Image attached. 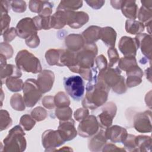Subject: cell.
<instances>
[{
  "label": "cell",
  "mask_w": 152,
  "mask_h": 152,
  "mask_svg": "<svg viewBox=\"0 0 152 152\" xmlns=\"http://www.w3.org/2000/svg\"><path fill=\"white\" fill-rule=\"evenodd\" d=\"M64 86L66 93L75 100H80L84 92V82L78 75L64 78Z\"/></svg>",
  "instance_id": "cell-1"
},
{
  "label": "cell",
  "mask_w": 152,
  "mask_h": 152,
  "mask_svg": "<svg viewBox=\"0 0 152 152\" xmlns=\"http://www.w3.org/2000/svg\"><path fill=\"white\" fill-rule=\"evenodd\" d=\"M24 88H23V93H24V99L26 102V104L28 107H31L35 104V103L39 100L41 97L42 93L40 90L37 85V83H36L34 84L32 91L30 90V88L27 81L25 82Z\"/></svg>",
  "instance_id": "cell-2"
},
{
  "label": "cell",
  "mask_w": 152,
  "mask_h": 152,
  "mask_svg": "<svg viewBox=\"0 0 152 152\" xmlns=\"http://www.w3.org/2000/svg\"><path fill=\"white\" fill-rule=\"evenodd\" d=\"M124 5L122 8L123 14L128 18H134L136 17L137 5L135 2L132 1H123Z\"/></svg>",
  "instance_id": "cell-3"
},
{
  "label": "cell",
  "mask_w": 152,
  "mask_h": 152,
  "mask_svg": "<svg viewBox=\"0 0 152 152\" xmlns=\"http://www.w3.org/2000/svg\"><path fill=\"white\" fill-rule=\"evenodd\" d=\"M7 87L12 91H20L22 87L23 81L21 80H17L15 78H8L6 81Z\"/></svg>",
  "instance_id": "cell-4"
},
{
  "label": "cell",
  "mask_w": 152,
  "mask_h": 152,
  "mask_svg": "<svg viewBox=\"0 0 152 152\" xmlns=\"http://www.w3.org/2000/svg\"><path fill=\"white\" fill-rule=\"evenodd\" d=\"M12 8L14 11L21 12L26 10V5L24 1H14L11 2Z\"/></svg>",
  "instance_id": "cell-5"
}]
</instances>
